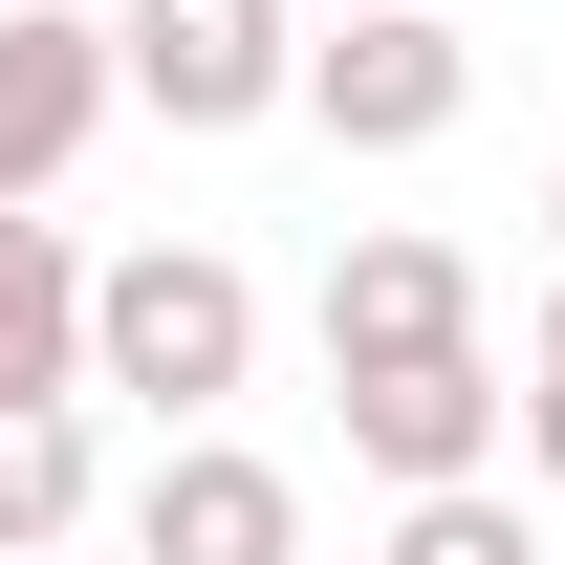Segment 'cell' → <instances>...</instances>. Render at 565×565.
Listing matches in <instances>:
<instances>
[{
    "instance_id": "cell-1",
    "label": "cell",
    "mask_w": 565,
    "mask_h": 565,
    "mask_svg": "<svg viewBox=\"0 0 565 565\" xmlns=\"http://www.w3.org/2000/svg\"><path fill=\"white\" fill-rule=\"evenodd\" d=\"M87 392H131L152 435H217L262 392V282L217 262V239H131V262H87Z\"/></svg>"
},
{
    "instance_id": "cell-2",
    "label": "cell",
    "mask_w": 565,
    "mask_h": 565,
    "mask_svg": "<svg viewBox=\"0 0 565 565\" xmlns=\"http://www.w3.org/2000/svg\"><path fill=\"white\" fill-rule=\"evenodd\" d=\"M109 87L152 131H262L305 109V0H109Z\"/></svg>"
},
{
    "instance_id": "cell-3",
    "label": "cell",
    "mask_w": 565,
    "mask_h": 565,
    "mask_svg": "<svg viewBox=\"0 0 565 565\" xmlns=\"http://www.w3.org/2000/svg\"><path fill=\"white\" fill-rule=\"evenodd\" d=\"M479 109V44L435 22V0H370V22H305V131L327 152H435Z\"/></svg>"
},
{
    "instance_id": "cell-4",
    "label": "cell",
    "mask_w": 565,
    "mask_h": 565,
    "mask_svg": "<svg viewBox=\"0 0 565 565\" xmlns=\"http://www.w3.org/2000/svg\"><path fill=\"white\" fill-rule=\"evenodd\" d=\"M109 109H131V87H109V22H87V0H0V217L66 196Z\"/></svg>"
},
{
    "instance_id": "cell-5",
    "label": "cell",
    "mask_w": 565,
    "mask_h": 565,
    "mask_svg": "<svg viewBox=\"0 0 565 565\" xmlns=\"http://www.w3.org/2000/svg\"><path fill=\"white\" fill-rule=\"evenodd\" d=\"M131 565H305V479L262 435H174L131 479Z\"/></svg>"
},
{
    "instance_id": "cell-6",
    "label": "cell",
    "mask_w": 565,
    "mask_h": 565,
    "mask_svg": "<svg viewBox=\"0 0 565 565\" xmlns=\"http://www.w3.org/2000/svg\"><path fill=\"white\" fill-rule=\"evenodd\" d=\"M327 370H435V349H479V262L457 239H414V217H370L349 262H327Z\"/></svg>"
},
{
    "instance_id": "cell-7",
    "label": "cell",
    "mask_w": 565,
    "mask_h": 565,
    "mask_svg": "<svg viewBox=\"0 0 565 565\" xmlns=\"http://www.w3.org/2000/svg\"><path fill=\"white\" fill-rule=\"evenodd\" d=\"M349 392V457L392 500H435V479H500V435H522V392H500L479 349H435V370H327Z\"/></svg>"
},
{
    "instance_id": "cell-8",
    "label": "cell",
    "mask_w": 565,
    "mask_h": 565,
    "mask_svg": "<svg viewBox=\"0 0 565 565\" xmlns=\"http://www.w3.org/2000/svg\"><path fill=\"white\" fill-rule=\"evenodd\" d=\"M44 392H87V262L66 217H0V414H44Z\"/></svg>"
},
{
    "instance_id": "cell-9",
    "label": "cell",
    "mask_w": 565,
    "mask_h": 565,
    "mask_svg": "<svg viewBox=\"0 0 565 565\" xmlns=\"http://www.w3.org/2000/svg\"><path fill=\"white\" fill-rule=\"evenodd\" d=\"M87 522V392H44V414H0V565H44Z\"/></svg>"
},
{
    "instance_id": "cell-10",
    "label": "cell",
    "mask_w": 565,
    "mask_h": 565,
    "mask_svg": "<svg viewBox=\"0 0 565 565\" xmlns=\"http://www.w3.org/2000/svg\"><path fill=\"white\" fill-rule=\"evenodd\" d=\"M370 565H544V544H522V500H500V479H435V500H392V544H370Z\"/></svg>"
},
{
    "instance_id": "cell-11",
    "label": "cell",
    "mask_w": 565,
    "mask_h": 565,
    "mask_svg": "<svg viewBox=\"0 0 565 565\" xmlns=\"http://www.w3.org/2000/svg\"><path fill=\"white\" fill-rule=\"evenodd\" d=\"M522 479L565 500V370H522Z\"/></svg>"
},
{
    "instance_id": "cell-12",
    "label": "cell",
    "mask_w": 565,
    "mask_h": 565,
    "mask_svg": "<svg viewBox=\"0 0 565 565\" xmlns=\"http://www.w3.org/2000/svg\"><path fill=\"white\" fill-rule=\"evenodd\" d=\"M522 370H565V282H544V349H522Z\"/></svg>"
},
{
    "instance_id": "cell-13",
    "label": "cell",
    "mask_w": 565,
    "mask_h": 565,
    "mask_svg": "<svg viewBox=\"0 0 565 565\" xmlns=\"http://www.w3.org/2000/svg\"><path fill=\"white\" fill-rule=\"evenodd\" d=\"M305 22H370V0H305Z\"/></svg>"
}]
</instances>
